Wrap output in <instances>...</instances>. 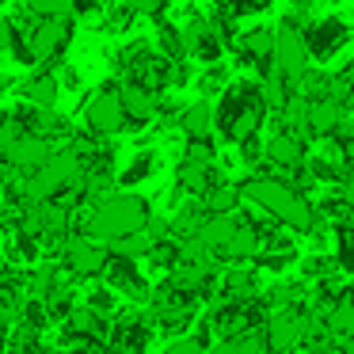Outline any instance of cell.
Here are the masks:
<instances>
[{"instance_id":"obj_27","label":"cell","mask_w":354,"mask_h":354,"mask_svg":"<svg viewBox=\"0 0 354 354\" xmlns=\"http://www.w3.org/2000/svg\"><path fill=\"white\" fill-rule=\"evenodd\" d=\"M4 343H8V339H4V324H0V346H4Z\"/></svg>"},{"instance_id":"obj_20","label":"cell","mask_w":354,"mask_h":354,"mask_svg":"<svg viewBox=\"0 0 354 354\" xmlns=\"http://www.w3.org/2000/svg\"><path fill=\"white\" fill-rule=\"evenodd\" d=\"M240 198H244V191H240V187H221V191H209V202H206V206L214 209V214H229V209L236 206Z\"/></svg>"},{"instance_id":"obj_13","label":"cell","mask_w":354,"mask_h":354,"mask_svg":"<svg viewBox=\"0 0 354 354\" xmlns=\"http://www.w3.org/2000/svg\"><path fill=\"white\" fill-rule=\"evenodd\" d=\"M301 156H305L301 133H274L267 141V160L278 164V168H293V164H301Z\"/></svg>"},{"instance_id":"obj_23","label":"cell","mask_w":354,"mask_h":354,"mask_svg":"<svg viewBox=\"0 0 354 354\" xmlns=\"http://www.w3.org/2000/svg\"><path fill=\"white\" fill-rule=\"evenodd\" d=\"M164 4H168V0H126V8L138 12V16H156Z\"/></svg>"},{"instance_id":"obj_19","label":"cell","mask_w":354,"mask_h":354,"mask_svg":"<svg viewBox=\"0 0 354 354\" xmlns=\"http://www.w3.org/2000/svg\"><path fill=\"white\" fill-rule=\"evenodd\" d=\"M328 328L335 331V335H354V297H343L335 308H331Z\"/></svg>"},{"instance_id":"obj_29","label":"cell","mask_w":354,"mask_h":354,"mask_svg":"<svg viewBox=\"0 0 354 354\" xmlns=\"http://www.w3.org/2000/svg\"><path fill=\"white\" fill-rule=\"evenodd\" d=\"M351 236H354V209H351Z\"/></svg>"},{"instance_id":"obj_21","label":"cell","mask_w":354,"mask_h":354,"mask_svg":"<svg viewBox=\"0 0 354 354\" xmlns=\"http://www.w3.org/2000/svg\"><path fill=\"white\" fill-rule=\"evenodd\" d=\"M77 0H27V8L35 16H69Z\"/></svg>"},{"instance_id":"obj_16","label":"cell","mask_w":354,"mask_h":354,"mask_svg":"<svg viewBox=\"0 0 354 354\" xmlns=\"http://www.w3.org/2000/svg\"><path fill=\"white\" fill-rule=\"evenodd\" d=\"M24 100L35 103L39 111H50V107L57 103V77H54V73H39L35 80H27Z\"/></svg>"},{"instance_id":"obj_28","label":"cell","mask_w":354,"mask_h":354,"mask_svg":"<svg viewBox=\"0 0 354 354\" xmlns=\"http://www.w3.org/2000/svg\"><path fill=\"white\" fill-rule=\"evenodd\" d=\"M0 274H4V252H0Z\"/></svg>"},{"instance_id":"obj_8","label":"cell","mask_w":354,"mask_h":354,"mask_svg":"<svg viewBox=\"0 0 354 354\" xmlns=\"http://www.w3.org/2000/svg\"><path fill=\"white\" fill-rule=\"evenodd\" d=\"M50 153H54V149H50V141L42 138V133H16V138L4 145V153H0V156H4V164H8V168L35 171L39 164L50 160Z\"/></svg>"},{"instance_id":"obj_14","label":"cell","mask_w":354,"mask_h":354,"mask_svg":"<svg viewBox=\"0 0 354 354\" xmlns=\"http://www.w3.org/2000/svg\"><path fill=\"white\" fill-rule=\"evenodd\" d=\"M214 118H217V111H214V103H209V100L191 103V107L183 111V133L191 141H206V133L214 130Z\"/></svg>"},{"instance_id":"obj_15","label":"cell","mask_w":354,"mask_h":354,"mask_svg":"<svg viewBox=\"0 0 354 354\" xmlns=\"http://www.w3.org/2000/svg\"><path fill=\"white\" fill-rule=\"evenodd\" d=\"M122 103H126V115L133 118V122H149V118L156 115V100L149 88L141 84H126L122 88Z\"/></svg>"},{"instance_id":"obj_4","label":"cell","mask_w":354,"mask_h":354,"mask_svg":"<svg viewBox=\"0 0 354 354\" xmlns=\"http://www.w3.org/2000/svg\"><path fill=\"white\" fill-rule=\"evenodd\" d=\"M263 111H267V103H263V95L255 92V88H248V84L229 88L221 111H217L221 133L232 138V141H255V130H259V122H263Z\"/></svg>"},{"instance_id":"obj_6","label":"cell","mask_w":354,"mask_h":354,"mask_svg":"<svg viewBox=\"0 0 354 354\" xmlns=\"http://www.w3.org/2000/svg\"><path fill=\"white\" fill-rule=\"evenodd\" d=\"M126 118H130V115H126L122 92H115V88H100V92L84 103V122H88V130L100 133V138L118 133L126 126Z\"/></svg>"},{"instance_id":"obj_10","label":"cell","mask_w":354,"mask_h":354,"mask_svg":"<svg viewBox=\"0 0 354 354\" xmlns=\"http://www.w3.org/2000/svg\"><path fill=\"white\" fill-rule=\"evenodd\" d=\"M65 42H69V19L65 16H42V24L31 31L27 50H31L35 62H50L54 54L65 50Z\"/></svg>"},{"instance_id":"obj_12","label":"cell","mask_w":354,"mask_h":354,"mask_svg":"<svg viewBox=\"0 0 354 354\" xmlns=\"http://www.w3.org/2000/svg\"><path fill=\"white\" fill-rule=\"evenodd\" d=\"M339 122H343V103L335 95H320V100H308V122L305 130L313 138H324V133H335Z\"/></svg>"},{"instance_id":"obj_2","label":"cell","mask_w":354,"mask_h":354,"mask_svg":"<svg viewBox=\"0 0 354 354\" xmlns=\"http://www.w3.org/2000/svg\"><path fill=\"white\" fill-rule=\"evenodd\" d=\"M240 191H244L248 202H255L259 209H267L270 217H278V221L290 225V229H297V232L313 229V206H308V202L301 198V191H293L290 183L255 176V179H248Z\"/></svg>"},{"instance_id":"obj_7","label":"cell","mask_w":354,"mask_h":354,"mask_svg":"<svg viewBox=\"0 0 354 354\" xmlns=\"http://www.w3.org/2000/svg\"><path fill=\"white\" fill-rule=\"evenodd\" d=\"M65 263H69L73 274L80 278H92V274H103L107 270V244L95 236H69L65 240Z\"/></svg>"},{"instance_id":"obj_9","label":"cell","mask_w":354,"mask_h":354,"mask_svg":"<svg viewBox=\"0 0 354 354\" xmlns=\"http://www.w3.org/2000/svg\"><path fill=\"white\" fill-rule=\"evenodd\" d=\"M305 39H308V50H313V57L324 65V62H331L339 50H346V42H351V27H346V19L328 16V19H320V24H316L313 31L305 35Z\"/></svg>"},{"instance_id":"obj_26","label":"cell","mask_w":354,"mask_h":354,"mask_svg":"<svg viewBox=\"0 0 354 354\" xmlns=\"http://www.w3.org/2000/svg\"><path fill=\"white\" fill-rule=\"evenodd\" d=\"M343 202L354 209V176H346V183H343Z\"/></svg>"},{"instance_id":"obj_24","label":"cell","mask_w":354,"mask_h":354,"mask_svg":"<svg viewBox=\"0 0 354 354\" xmlns=\"http://www.w3.org/2000/svg\"><path fill=\"white\" fill-rule=\"evenodd\" d=\"M168 354H202V339H171Z\"/></svg>"},{"instance_id":"obj_3","label":"cell","mask_w":354,"mask_h":354,"mask_svg":"<svg viewBox=\"0 0 354 354\" xmlns=\"http://www.w3.org/2000/svg\"><path fill=\"white\" fill-rule=\"evenodd\" d=\"M80 176H84V168H80L77 149H62V153H50L46 164H39L35 171H27V179L19 183V194H24L31 206L54 202L65 187L80 183Z\"/></svg>"},{"instance_id":"obj_22","label":"cell","mask_w":354,"mask_h":354,"mask_svg":"<svg viewBox=\"0 0 354 354\" xmlns=\"http://www.w3.org/2000/svg\"><path fill=\"white\" fill-rule=\"evenodd\" d=\"M153 176V156H138V160L130 164V171H126V183H138V179H149Z\"/></svg>"},{"instance_id":"obj_5","label":"cell","mask_w":354,"mask_h":354,"mask_svg":"<svg viewBox=\"0 0 354 354\" xmlns=\"http://www.w3.org/2000/svg\"><path fill=\"white\" fill-rule=\"evenodd\" d=\"M308 57H313V50H308L305 35H301L293 24L278 27V31H274V54H270V65H274V69L282 73L293 88H297L301 77L308 73Z\"/></svg>"},{"instance_id":"obj_25","label":"cell","mask_w":354,"mask_h":354,"mask_svg":"<svg viewBox=\"0 0 354 354\" xmlns=\"http://www.w3.org/2000/svg\"><path fill=\"white\" fill-rule=\"evenodd\" d=\"M12 42H16V35H12V24L4 16H0V50H8Z\"/></svg>"},{"instance_id":"obj_1","label":"cell","mask_w":354,"mask_h":354,"mask_svg":"<svg viewBox=\"0 0 354 354\" xmlns=\"http://www.w3.org/2000/svg\"><path fill=\"white\" fill-rule=\"evenodd\" d=\"M149 225V202L133 191L122 194H107L103 202H95L92 217H88V236L103 240V244H115V240L130 236V232L145 229Z\"/></svg>"},{"instance_id":"obj_17","label":"cell","mask_w":354,"mask_h":354,"mask_svg":"<svg viewBox=\"0 0 354 354\" xmlns=\"http://www.w3.org/2000/svg\"><path fill=\"white\" fill-rule=\"evenodd\" d=\"M179 183H183L191 194H206L209 191V168H206V160L191 156V160L179 168Z\"/></svg>"},{"instance_id":"obj_18","label":"cell","mask_w":354,"mask_h":354,"mask_svg":"<svg viewBox=\"0 0 354 354\" xmlns=\"http://www.w3.org/2000/svg\"><path fill=\"white\" fill-rule=\"evenodd\" d=\"M274 31H278V27H274ZM274 31H270V27H252L240 46H244L252 57H270V54H274Z\"/></svg>"},{"instance_id":"obj_11","label":"cell","mask_w":354,"mask_h":354,"mask_svg":"<svg viewBox=\"0 0 354 354\" xmlns=\"http://www.w3.org/2000/svg\"><path fill=\"white\" fill-rule=\"evenodd\" d=\"M305 339V316L301 313H278L267 324V346L270 351H293Z\"/></svg>"}]
</instances>
